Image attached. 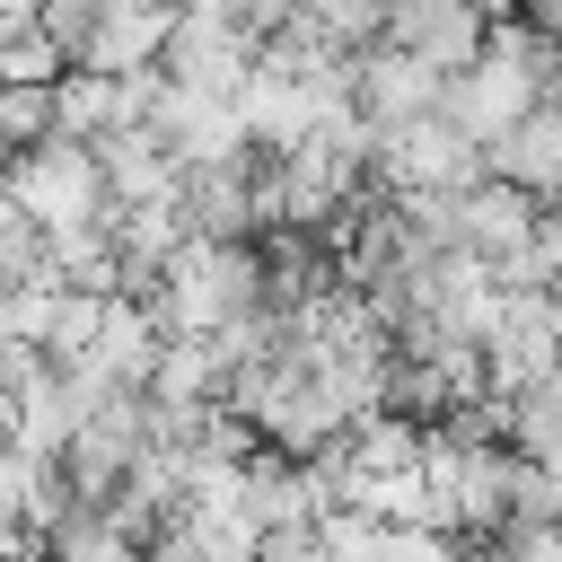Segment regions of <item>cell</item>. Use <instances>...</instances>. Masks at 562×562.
Here are the masks:
<instances>
[{"instance_id": "cell-4", "label": "cell", "mask_w": 562, "mask_h": 562, "mask_svg": "<svg viewBox=\"0 0 562 562\" xmlns=\"http://www.w3.org/2000/svg\"><path fill=\"white\" fill-rule=\"evenodd\" d=\"M536 220H544V202L518 193V184H501V176H483L474 193L448 202V237H457V255H474L483 272L509 263V255H527V246H536Z\"/></svg>"}, {"instance_id": "cell-9", "label": "cell", "mask_w": 562, "mask_h": 562, "mask_svg": "<svg viewBox=\"0 0 562 562\" xmlns=\"http://www.w3.org/2000/svg\"><path fill=\"white\" fill-rule=\"evenodd\" d=\"M53 325H61V281H18V290H0V342H9V351H53Z\"/></svg>"}, {"instance_id": "cell-3", "label": "cell", "mask_w": 562, "mask_h": 562, "mask_svg": "<svg viewBox=\"0 0 562 562\" xmlns=\"http://www.w3.org/2000/svg\"><path fill=\"white\" fill-rule=\"evenodd\" d=\"M386 44L413 53L422 70H439V79H465L492 44V18L457 9V0H404V9H386Z\"/></svg>"}, {"instance_id": "cell-11", "label": "cell", "mask_w": 562, "mask_h": 562, "mask_svg": "<svg viewBox=\"0 0 562 562\" xmlns=\"http://www.w3.org/2000/svg\"><path fill=\"white\" fill-rule=\"evenodd\" d=\"M35 26H44V44H61L70 61L88 53V35H97V0H44L35 9Z\"/></svg>"}, {"instance_id": "cell-6", "label": "cell", "mask_w": 562, "mask_h": 562, "mask_svg": "<svg viewBox=\"0 0 562 562\" xmlns=\"http://www.w3.org/2000/svg\"><path fill=\"white\" fill-rule=\"evenodd\" d=\"M351 105H360V123H369V132H404V123H422V114H439V105H448V79H439V70H422L413 53L378 44V53H360V88H351Z\"/></svg>"}, {"instance_id": "cell-5", "label": "cell", "mask_w": 562, "mask_h": 562, "mask_svg": "<svg viewBox=\"0 0 562 562\" xmlns=\"http://www.w3.org/2000/svg\"><path fill=\"white\" fill-rule=\"evenodd\" d=\"M167 44H176V9H158V0H114V9H97V35H88V53H79L70 70L140 79V70L167 61Z\"/></svg>"}, {"instance_id": "cell-10", "label": "cell", "mask_w": 562, "mask_h": 562, "mask_svg": "<svg viewBox=\"0 0 562 562\" xmlns=\"http://www.w3.org/2000/svg\"><path fill=\"white\" fill-rule=\"evenodd\" d=\"M61 140V114H53V88H0V158H26Z\"/></svg>"}, {"instance_id": "cell-2", "label": "cell", "mask_w": 562, "mask_h": 562, "mask_svg": "<svg viewBox=\"0 0 562 562\" xmlns=\"http://www.w3.org/2000/svg\"><path fill=\"white\" fill-rule=\"evenodd\" d=\"M176 88H193V97H220V105H237L246 97V79H255V35L237 26V9L228 0H211V9H176V44H167V61H158Z\"/></svg>"}, {"instance_id": "cell-8", "label": "cell", "mask_w": 562, "mask_h": 562, "mask_svg": "<svg viewBox=\"0 0 562 562\" xmlns=\"http://www.w3.org/2000/svg\"><path fill=\"white\" fill-rule=\"evenodd\" d=\"M509 448H518L527 465H562V369L509 404Z\"/></svg>"}, {"instance_id": "cell-13", "label": "cell", "mask_w": 562, "mask_h": 562, "mask_svg": "<svg viewBox=\"0 0 562 562\" xmlns=\"http://www.w3.org/2000/svg\"><path fill=\"white\" fill-rule=\"evenodd\" d=\"M35 35V0H0V53Z\"/></svg>"}, {"instance_id": "cell-7", "label": "cell", "mask_w": 562, "mask_h": 562, "mask_svg": "<svg viewBox=\"0 0 562 562\" xmlns=\"http://www.w3.org/2000/svg\"><path fill=\"white\" fill-rule=\"evenodd\" d=\"M158 351H167V334H158V316L140 307V299H105V325H97V369L114 378V386H132V395H149V369H158Z\"/></svg>"}, {"instance_id": "cell-1", "label": "cell", "mask_w": 562, "mask_h": 562, "mask_svg": "<svg viewBox=\"0 0 562 562\" xmlns=\"http://www.w3.org/2000/svg\"><path fill=\"white\" fill-rule=\"evenodd\" d=\"M9 193H18V211H26L44 237H70V228H114L105 167H97V149H79V140H44V149L9 158Z\"/></svg>"}, {"instance_id": "cell-12", "label": "cell", "mask_w": 562, "mask_h": 562, "mask_svg": "<svg viewBox=\"0 0 562 562\" xmlns=\"http://www.w3.org/2000/svg\"><path fill=\"white\" fill-rule=\"evenodd\" d=\"M263 562H334V553L316 527H281V536H263Z\"/></svg>"}]
</instances>
